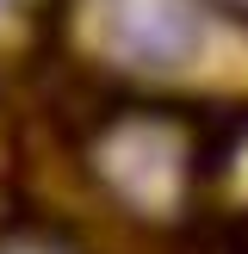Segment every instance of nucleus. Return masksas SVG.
I'll return each mask as SVG.
<instances>
[{
    "instance_id": "3",
    "label": "nucleus",
    "mask_w": 248,
    "mask_h": 254,
    "mask_svg": "<svg viewBox=\"0 0 248 254\" xmlns=\"http://www.w3.org/2000/svg\"><path fill=\"white\" fill-rule=\"evenodd\" d=\"M0 254H81L68 236L44 230V223H19V217H0Z\"/></svg>"
},
{
    "instance_id": "2",
    "label": "nucleus",
    "mask_w": 248,
    "mask_h": 254,
    "mask_svg": "<svg viewBox=\"0 0 248 254\" xmlns=\"http://www.w3.org/2000/svg\"><path fill=\"white\" fill-rule=\"evenodd\" d=\"M93 31L124 68H180L205 44L198 0H93Z\"/></svg>"
},
{
    "instance_id": "1",
    "label": "nucleus",
    "mask_w": 248,
    "mask_h": 254,
    "mask_svg": "<svg viewBox=\"0 0 248 254\" xmlns=\"http://www.w3.org/2000/svg\"><path fill=\"white\" fill-rule=\"evenodd\" d=\"M93 168L106 192L130 211H180L186 192L205 180L211 155L198 130L174 112H118L93 143Z\"/></svg>"
}]
</instances>
